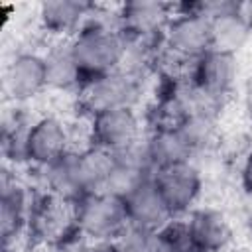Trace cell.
<instances>
[{"label": "cell", "mask_w": 252, "mask_h": 252, "mask_svg": "<svg viewBox=\"0 0 252 252\" xmlns=\"http://www.w3.org/2000/svg\"><path fill=\"white\" fill-rule=\"evenodd\" d=\"M69 43L87 79L124 67L126 45L118 26L116 6L93 4L85 26Z\"/></svg>", "instance_id": "1"}, {"label": "cell", "mask_w": 252, "mask_h": 252, "mask_svg": "<svg viewBox=\"0 0 252 252\" xmlns=\"http://www.w3.org/2000/svg\"><path fill=\"white\" fill-rule=\"evenodd\" d=\"M146 83L148 75H142L128 67L89 77L75 94L77 108L81 110L83 118L112 108H138L148 87Z\"/></svg>", "instance_id": "2"}, {"label": "cell", "mask_w": 252, "mask_h": 252, "mask_svg": "<svg viewBox=\"0 0 252 252\" xmlns=\"http://www.w3.org/2000/svg\"><path fill=\"white\" fill-rule=\"evenodd\" d=\"M211 49V20L193 2L173 4V16L163 32V61L185 69Z\"/></svg>", "instance_id": "3"}, {"label": "cell", "mask_w": 252, "mask_h": 252, "mask_svg": "<svg viewBox=\"0 0 252 252\" xmlns=\"http://www.w3.org/2000/svg\"><path fill=\"white\" fill-rule=\"evenodd\" d=\"M79 236L91 244H108L130 220L124 197L112 191H93L73 203Z\"/></svg>", "instance_id": "4"}, {"label": "cell", "mask_w": 252, "mask_h": 252, "mask_svg": "<svg viewBox=\"0 0 252 252\" xmlns=\"http://www.w3.org/2000/svg\"><path fill=\"white\" fill-rule=\"evenodd\" d=\"M26 236L43 248H63L79 236L73 203L45 191H37L32 205ZM81 238V236H79Z\"/></svg>", "instance_id": "5"}, {"label": "cell", "mask_w": 252, "mask_h": 252, "mask_svg": "<svg viewBox=\"0 0 252 252\" xmlns=\"http://www.w3.org/2000/svg\"><path fill=\"white\" fill-rule=\"evenodd\" d=\"M87 122V144L120 154L146 136L144 118L138 108H112L85 118Z\"/></svg>", "instance_id": "6"}, {"label": "cell", "mask_w": 252, "mask_h": 252, "mask_svg": "<svg viewBox=\"0 0 252 252\" xmlns=\"http://www.w3.org/2000/svg\"><path fill=\"white\" fill-rule=\"evenodd\" d=\"M154 183L175 219L185 217L201 205L205 193V175L197 159L171 163L156 169Z\"/></svg>", "instance_id": "7"}, {"label": "cell", "mask_w": 252, "mask_h": 252, "mask_svg": "<svg viewBox=\"0 0 252 252\" xmlns=\"http://www.w3.org/2000/svg\"><path fill=\"white\" fill-rule=\"evenodd\" d=\"M37 197L32 185H28L16 167L4 165L0 173V236L2 244H20L28 230V219L32 205Z\"/></svg>", "instance_id": "8"}, {"label": "cell", "mask_w": 252, "mask_h": 252, "mask_svg": "<svg viewBox=\"0 0 252 252\" xmlns=\"http://www.w3.org/2000/svg\"><path fill=\"white\" fill-rule=\"evenodd\" d=\"M75 150L73 146V130L67 120L57 114H41L33 116L28 142H26V165L41 169L55 159L63 158L67 152Z\"/></svg>", "instance_id": "9"}, {"label": "cell", "mask_w": 252, "mask_h": 252, "mask_svg": "<svg viewBox=\"0 0 252 252\" xmlns=\"http://www.w3.org/2000/svg\"><path fill=\"white\" fill-rule=\"evenodd\" d=\"M2 89L4 94L16 106H24L26 102L37 98L43 91H47L43 51H33V49L16 51L4 67Z\"/></svg>", "instance_id": "10"}, {"label": "cell", "mask_w": 252, "mask_h": 252, "mask_svg": "<svg viewBox=\"0 0 252 252\" xmlns=\"http://www.w3.org/2000/svg\"><path fill=\"white\" fill-rule=\"evenodd\" d=\"M120 33L128 41H163L173 16V4L159 0H132L116 6Z\"/></svg>", "instance_id": "11"}, {"label": "cell", "mask_w": 252, "mask_h": 252, "mask_svg": "<svg viewBox=\"0 0 252 252\" xmlns=\"http://www.w3.org/2000/svg\"><path fill=\"white\" fill-rule=\"evenodd\" d=\"M238 55L217 49H209L183 69V75L193 87L219 100H226L232 94L238 83Z\"/></svg>", "instance_id": "12"}, {"label": "cell", "mask_w": 252, "mask_h": 252, "mask_svg": "<svg viewBox=\"0 0 252 252\" xmlns=\"http://www.w3.org/2000/svg\"><path fill=\"white\" fill-rule=\"evenodd\" d=\"M197 252H226L234 238V228L224 211L199 205L179 219Z\"/></svg>", "instance_id": "13"}, {"label": "cell", "mask_w": 252, "mask_h": 252, "mask_svg": "<svg viewBox=\"0 0 252 252\" xmlns=\"http://www.w3.org/2000/svg\"><path fill=\"white\" fill-rule=\"evenodd\" d=\"M93 2L85 0H45L37 6V22L51 41H69L85 26Z\"/></svg>", "instance_id": "14"}, {"label": "cell", "mask_w": 252, "mask_h": 252, "mask_svg": "<svg viewBox=\"0 0 252 252\" xmlns=\"http://www.w3.org/2000/svg\"><path fill=\"white\" fill-rule=\"evenodd\" d=\"M35 173L39 179V191H45L69 203H75L83 195H87V187L81 171L79 148L67 152L63 158L55 159L53 163L35 169Z\"/></svg>", "instance_id": "15"}, {"label": "cell", "mask_w": 252, "mask_h": 252, "mask_svg": "<svg viewBox=\"0 0 252 252\" xmlns=\"http://www.w3.org/2000/svg\"><path fill=\"white\" fill-rule=\"evenodd\" d=\"M144 144L156 169L179 161L197 159L193 146L179 124H152L146 130Z\"/></svg>", "instance_id": "16"}, {"label": "cell", "mask_w": 252, "mask_h": 252, "mask_svg": "<svg viewBox=\"0 0 252 252\" xmlns=\"http://www.w3.org/2000/svg\"><path fill=\"white\" fill-rule=\"evenodd\" d=\"M124 203H126L128 220L136 226L159 232L163 226H167L171 220H175V217L171 215L169 207L165 205L159 189L156 187L154 177L144 181L136 189H132L124 197Z\"/></svg>", "instance_id": "17"}, {"label": "cell", "mask_w": 252, "mask_h": 252, "mask_svg": "<svg viewBox=\"0 0 252 252\" xmlns=\"http://www.w3.org/2000/svg\"><path fill=\"white\" fill-rule=\"evenodd\" d=\"M43 61H45L49 91L77 94L79 89L83 87V83L87 81V75L83 73V69L71 49V43L65 39L51 41L49 47L43 51Z\"/></svg>", "instance_id": "18"}, {"label": "cell", "mask_w": 252, "mask_h": 252, "mask_svg": "<svg viewBox=\"0 0 252 252\" xmlns=\"http://www.w3.org/2000/svg\"><path fill=\"white\" fill-rule=\"evenodd\" d=\"M250 37L252 20L244 14L242 2L236 8L211 18V49L238 55Z\"/></svg>", "instance_id": "19"}, {"label": "cell", "mask_w": 252, "mask_h": 252, "mask_svg": "<svg viewBox=\"0 0 252 252\" xmlns=\"http://www.w3.org/2000/svg\"><path fill=\"white\" fill-rule=\"evenodd\" d=\"M158 232L128 222L108 244L98 246L102 252H156Z\"/></svg>", "instance_id": "20"}, {"label": "cell", "mask_w": 252, "mask_h": 252, "mask_svg": "<svg viewBox=\"0 0 252 252\" xmlns=\"http://www.w3.org/2000/svg\"><path fill=\"white\" fill-rule=\"evenodd\" d=\"M156 252H197V248L189 240L181 220L175 219L158 232Z\"/></svg>", "instance_id": "21"}, {"label": "cell", "mask_w": 252, "mask_h": 252, "mask_svg": "<svg viewBox=\"0 0 252 252\" xmlns=\"http://www.w3.org/2000/svg\"><path fill=\"white\" fill-rule=\"evenodd\" d=\"M238 181L244 195H252V150L246 152V156L240 161L238 167Z\"/></svg>", "instance_id": "22"}, {"label": "cell", "mask_w": 252, "mask_h": 252, "mask_svg": "<svg viewBox=\"0 0 252 252\" xmlns=\"http://www.w3.org/2000/svg\"><path fill=\"white\" fill-rule=\"evenodd\" d=\"M2 252H22L20 244H2Z\"/></svg>", "instance_id": "23"}]
</instances>
